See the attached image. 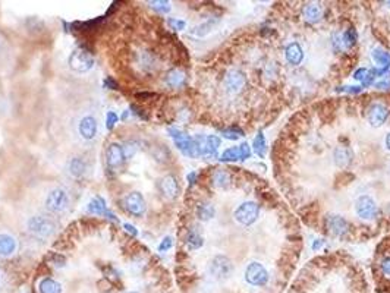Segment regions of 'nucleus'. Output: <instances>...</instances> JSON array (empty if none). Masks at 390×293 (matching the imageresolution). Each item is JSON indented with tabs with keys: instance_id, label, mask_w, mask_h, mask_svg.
<instances>
[{
	"instance_id": "obj_1",
	"label": "nucleus",
	"mask_w": 390,
	"mask_h": 293,
	"mask_svg": "<svg viewBox=\"0 0 390 293\" xmlns=\"http://www.w3.org/2000/svg\"><path fill=\"white\" fill-rule=\"evenodd\" d=\"M69 66L75 72L84 73L94 66V57L91 53L87 52L84 49H76L69 56Z\"/></svg>"
},
{
	"instance_id": "obj_2",
	"label": "nucleus",
	"mask_w": 390,
	"mask_h": 293,
	"mask_svg": "<svg viewBox=\"0 0 390 293\" xmlns=\"http://www.w3.org/2000/svg\"><path fill=\"white\" fill-rule=\"evenodd\" d=\"M208 271L216 280H226L233 271V264L226 255H216L210 262Z\"/></svg>"
},
{
	"instance_id": "obj_3",
	"label": "nucleus",
	"mask_w": 390,
	"mask_h": 293,
	"mask_svg": "<svg viewBox=\"0 0 390 293\" xmlns=\"http://www.w3.org/2000/svg\"><path fill=\"white\" fill-rule=\"evenodd\" d=\"M258 214H260V206L254 201L242 203L233 213L235 220L238 223L244 224V226H250V224L254 223L255 220L258 219Z\"/></svg>"
},
{
	"instance_id": "obj_4",
	"label": "nucleus",
	"mask_w": 390,
	"mask_h": 293,
	"mask_svg": "<svg viewBox=\"0 0 390 293\" xmlns=\"http://www.w3.org/2000/svg\"><path fill=\"white\" fill-rule=\"evenodd\" d=\"M245 280L248 284L260 287L269 281V273L263 264L254 261V262L248 264V267L245 268Z\"/></svg>"
},
{
	"instance_id": "obj_5",
	"label": "nucleus",
	"mask_w": 390,
	"mask_h": 293,
	"mask_svg": "<svg viewBox=\"0 0 390 293\" xmlns=\"http://www.w3.org/2000/svg\"><path fill=\"white\" fill-rule=\"evenodd\" d=\"M324 229L329 235L335 236V238H345L349 233V223L336 214L332 216H326L324 219Z\"/></svg>"
},
{
	"instance_id": "obj_6",
	"label": "nucleus",
	"mask_w": 390,
	"mask_h": 293,
	"mask_svg": "<svg viewBox=\"0 0 390 293\" xmlns=\"http://www.w3.org/2000/svg\"><path fill=\"white\" fill-rule=\"evenodd\" d=\"M355 210L358 217L362 220H374L378 216L377 204L370 195H361L355 201Z\"/></svg>"
},
{
	"instance_id": "obj_7",
	"label": "nucleus",
	"mask_w": 390,
	"mask_h": 293,
	"mask_svg": "<svg viewBox=\"0 0 390 293\" xmlns=\"http://www.w3.org/2000/svg\"><path fill=\"white\" fill-rule=\"evenodd\" d=\"M69 197L66 190L62 188L53 189L46 198V207L51 213H60L68 207Z\"/></svg>"
},
{
	"instance_id": "obj_8",
	"label": "nucleus",
	"mask_w": 390,
	"mask_h": 293,
	"mask_svg": "<svg viewBox=\"0 0 390 293\" xmlns=\"http://www.w3.org/2000/svg\"><path fill=\"white\" fill-rule=\"evenodd\" d=\"M28 229L38 236H50L54 232L56 226L51 222L50 219L43 217V216H34L28 220Z\"/></svg>"
},
{
	"instance_id": "obj_9",
	"label": "nucleus",
	"mask_w": 390,
	"mask_h": 293,
	"mask_svg": "<svg viewBox=\"0 0 390 293\" xmlns=\"http://www.w3.org/2000/svg\"><path fill=\"white\" fill-rule=\"evenodd\" d=\"M247 85V78L244 75V72L238 69H230L226 76H224V86L229 92L232 94H238L241 92Z\"/></svg>"
},
{
	"instance_id": "obj_10",
	"label": "nucleus",
	"mask_w": 390,
	"mask_h": 293,
	"mask_svg": "<svg viewBox=\"0 0 390 293\" xmlns=\"http://www.w3.org/2000/svg\"><path fill=\"white\" fill-rule=\"evenodd\" d=\"M125 208H126V211L129 213V214H132V216H136V217H139V216H142L144 213H145V200H144V197H142V193H139V192H131L126 198H125Z\"/></svg>"
},
{
	"instance_id": "obj_11",
	"label": "nucleus",
	"mask_w": 390,
	"mask_h": 293,
	"mask_svg": "<svg viewBox=\"0 0 390 293\" xmlns=\"http://www.w3.org/2000/svg\"><path fill=\"white\" fill-rule=\"evenodd\" d=\"M389 118V109L381 103H374L368 107V122L374 128L381 126Z\"/></svg>"
},
{
	"instance_id": "obj_12",
	"label": "nucleus",
	"mask_w": 390,
	"mask_h": 293,
	"mask_svg": "<svg viewBox=\"0 0 390 293\" xmlns=\"http://www.w3.org/2000/svg\"><path fill=\"white\" fill-rule=\"evenodd\" d=\"M352 158H354V153L348 145H338L333 151L335 164L339 169H346L352 163Z\"/></svg>"
},
{
	"instance_id": "obj_13",
	"label": "nucleus",
	"mask_w": 390,
	"mask_h": 293,
	"mask_svg": "<svg viewBox=\"0 0 390 293\" xmlns=\"http://www.w3.org/2000/svg\"><path fill=\"white\" fill-rule=\"evenodd\" d=\"M106 160H107V166L112 167V169H116L119 167L123 160H125V155H123V148L122 145L119 144H110L107 151H106Z\"/></svg>"
},
{
	"instance_id": "obj_14",
	"label": "nucleus",
	"mask_w": 390,
	"mask_h": 293,
	"mask_svg": "<svg viewBox=\"0 0 390 293\" xmlns=\"http://www.w3.org/2000/svg\"><path fill=\"white\" fill-rule=\"evenodd\" d=\"M80 135L84 139H93L97 135V121L93 116H85L78 125Z\"/></svg>"
},
{
	"instance_id": "obj_15",
	"label": "nucleus",
	"mask_w": 390,
	"mask_h": 293,
	"mask_svg": "<svg viewBox=\"0 0 390 293\" xmlns=\"http://www.w3.org/2000/svg\"><path fill=\"white\" fill-rule=\"evenodd\" d=\"M160 189L168 197V198H176L179 192V185L178 180L173 174H168L160 180Z\"/></svg>"
},
{
	"instance_id": "obj_16",
	"label": "nucleus",
	"mask_w": 390,
	"mask_h": 293,
	"mask_svg": "<svg viewBox=\"0 0 390 293\" xmlns=\"http://www.w3.org/2000/svg\"><path fill=\"white\" fill-rule=\"evenodd\" d=\"M285 54H286V60L292 66L299 65L304 59V52H302V49L298 43H290L289 46H286Z\"/></svg>"
},
{
	"instance_id": "obj_17",
	"label": "nucleus",
	"mask_w": 390,
	"mask_h": 293,
	"mask_svg": "<svg viewBox=\"0 0 390 293\" xmlns=\"http://www.w3.org/2000/svg\"><path fill=\"white\" fill-rule=\"evenodd\" d=\"M221 141L217 135H208L204 137L203 145H201V155L204 157H213L216 154L217 148L220 147Z\"/></svg>"
},
{
	"instance_id": "obj_18",
	"label": "nucleus",
	"mask_w": 390,
	"mask_h": 293,
	"mask_svg": "<svg viewBox=\"0 0 390 293\" xmlns=\"http://www.w3.org/2000/svg\"><path fill=\"white\" fill-rule=\"evenodd\" d=\"M185 73L181 69H172L166 73V78H165V82L166 85L170 86V88H179L185 84Z\"/></svg>"
},
{
	"instance_id": "obj_19",
	"label": "nucleus",
	"mask_w": 390,
	"mask_h": 293,
	"mask_svg": "<svg viewBox=\"0 0 390 293\" xmlns=\"http://www.w3.org/2000/svg\"><path fill=\"white\" fill-rule=\"evenodd\" d=\"M302 17L305 18L306 22L316 24L322 19V8L316 3H306L302 9Z\"/></svg>"
},
{
	"instance_id": "obj_20",
	"label": "nucleus",
	"mask_w": 390,
	"mask_h": 293,
	"mask_svg": "<svg viewBox=\"0 0 390 293\" xmlns=\"http://www.w3.org/2000/svg\"><path fill=\"white\" fill-rule=\"evenodd\" d=\"M371 57L374 63L380 66V69H390V53L384 52L380 47H374L371 50Z\"/></svg>"
},
{
	"instance_id": "obj_21",
	"label": "nucleus",
	"mask_w": 390,
	"mask_h": 293,
	"mask_svg": "<svg viewBox=\"0 0 390 293\" xmlns=\"http://www.w3.org/2000/svg\"><path fill=\"white\" fill-rule=\"evenodd\" d=\"M17 249V241L11 235H0V255L9 257Z\"/></svg>"
},
{
	"instance_id": "obj_22",
	"label": "nucleus",
	"mask_w": 390,
	"mask_h": 293,
	"mask_svg": "<svg viewBox=\"0 0 390 293\" xmlns=\"http://www.w3.org/2000/svg\"><path fill=\"white\" fill-rule=\"evenodd\" d=\"M219 24V18H210V19H207L205 22H203L201 25H198V27H195L192 31H191V34L195 35V37H205L207 34H210L213 30H214V27Z\"/></svg>"
},
{
	"instance_id": "obj_23",
	"label": "nucleus",
	"mask_w": 390,
	"mask_h": 293,
	"mask_svg": "<svg viewBox=\"0 0 390 293\" xmlns=\"http://www.w3.org/2000/svg\"><path fill=\"white\" fill-rule=\"evenodd\" d=\"M216 210L210 204V203H200L197 206V217L203 222H208L214 217Z\"/></svg>"
},
{
	"instance_id": "obj_24",
	"label": "nucleus",
	"mask_w": 390,
	"mask_h": 293,
	"mask_svg": "<svg viewBox=\"0 0 390 293\" xmlns=\"http://www.w3.org/2000/svg\"><path fill=\"white\" fill-rule=\"evenodd\" d=\"M213 185L217 188H227L230 185V174L229 172L223 170V169H217L216 172L213 173Z\"/></svg>"
},
{
	"instance_id": "obj_25",
	"label": "nucleus",
	"mask_w": 390,
	"mask_h": 293,
	"mask_svg": "<svg viewBox=\"0 0 390 293\" xmlns=\"http://www.w3.org/2000/svg\"><path fill=\"white\" fill-rule=\"evenodd\" d=\"M38 292L40 293H60L62 287L57 281H54L53 278H43L38 284Z\"/></svg>"
},
{
	"instance_id": "obj_26",
	"label": "nucleus",
	"mask_w": 390,
	"mask_h": 293,
	"mask_svg": "<svg viewBox=\"0 0 390 293\" xmlns=\"http://www.w3.org/2000/svg\"><path fill=\"white\" fill-rule=\"evenodd\" d=\"M85 169H87L85 161L83 158H80V157H75V158H72L69 161V173L73 177H81L85 173Z\"/></svg>"
},
{
	"instance_id": "obj_27",
	"label": "nucleus",
	"mask_w": 390,
	"mask_h": 293,
	"mask_svg": "<svg viewBox=\"0 0 390 293\" xmlns=\"http://www.w3.org/2000/svg\"><path fill=\"white\" fill-rule=\"evenodd\" d=\"M340 38H342V46H343L345 49H351V47H354L356 44L358 33H356V30L354 27H351V28L345 30V33L342 34Z\"/></svg>"
},
{
	"instance_id": "obj_28",
	"label": "nucleus",
	"mask_w": 390,
	"mask_h": 293,
	"mask_svg": "<svg viewBox=\"0 0 390 293\" xmlns=\"http://www.w3.org/2000/svg\"><path fill=\"white\" fill-rule=\"evenodd\" d=\"M253 147H254L255 154L258 155L260 158H263L266 153H267V142H266V138H264V134L260 132L257 134V137L254 138V142H253Z\"/></svg>"
},
{
	"instance_id": "obj_29",
	"label": "nucleus",
	"mask_w": 390,
	"mask_h": 293,
	"mask_svg": "<svg viewBox=\"0 0 390 293\" xmlns=\"http://www.w3.org/2000/svg\"><path fill=\"white\" fill-rule=\"evenodd\" d=\"M204 243V239L201 238V235L195 230V229H191L188 232L187 235V245L189 246V249H198L201 248Z\"/></svg>"
},
{
	"instance_id": "obj_30",
	"label": "nucleus",
	"mask_w": 390,
	"mask_h": 293,
	"mask_svg": "<svg viewBox=\"0 0 390 293\" xmlns=\"http://www.w3.org/2000/svg\"><path fill=\"white\" fill-rule=\"evenodd\" d=\"M88 211L93 213V214H104L107 210H106V201L103 200L102 197H96L90 201L88 204Z\"/></svg>"
},
{
	"instance_id": "obj_31",
	"label": "nucleus",
	"mask_w": 390,
	"mask_h": 293,
	"mask_svg": "<svg viewBox=\"0 0 390 293\" xmlns=\"http://www.w3.org/2000/svg\"><path fill=\"white\" fill-rule=\"evenodd\" d=\"M354 179H355V174H354V173L343 170V172H340L339 174L336 176V179H335V182H336L335 186H336V188H342V186H345V185L354 182Z\"/></svg>"
},
{
	"instance_id": "obj_32",
	"label": "nucleus",
	"mask_w": 390,
	"mask_h": 293,
	"mask_svg": "<svg viewBox=\"0 0 390 293\" xmlns=\"http://www.w3.org/2000/svg\"><path fill=\"white\" fill-rule=\"evenodd\" d=\"M221 161H238L241 160V154H239V147H230L226 151H223V154L220 155Z\"/></svg>"
},
{
	"instance_id": "obj_33",
	"label": "nucleus",
	"mask_w": 390,
	"mask_h": 293,
	"mask_svg": "<svg viewBox=\"0 0 390 293\" xmlns=\"http://www.w3.org/2000/svg\"><path fill=\"white\" fill-rule=\"evenodd\" d=\"M221 135L224 137L226 139H230V141H235L239 137H244V131L241 129V128H237V126H233V128H227V129H223L221 131Z\"/></svg>"
},
{
	"instance_id": "obj_34",
	"label": "nucleus",
	"mask_w": 390,
	"mask_h": 293,
	"mask_svg": "<svg viewBox=\"0 0 390 293\" xmlns=\"http://www.w3.org/2000/svg\"><path fill=\"white\" fill-rule=\"evenodd\" d=\"M123 155H125V160H128V158H132L134 155L136 154V151H138V142L135 141H128L123 147Z\"/></svg>"
},
{
	"instance_id": "obj_35",
	"label": "nucleus",
	"mask_w": 390,
	"mask_h": 293,
	"mask_svg": "<svg viewBox=\"0 0 390 293\" xmlns=\"http://www.w3.org/2000/svg\"><path fill=\"white\" fill-rule=\"evenodd\" d=\"M148 5H150L153 9H155V11L162 12V14H168L170 11V3L169 2H166V0H155V2H150Z\"/></svg>"
},
{
	"instance_id": "obj_36",
	"label": "nucleus",
	"mask_w": 390,
	"mask_h": 293,
	"mask_svg": "<svg viewBox=\"0 0 390 293\" xmlns=\"http://www.w3.org/2000/svg\"><path fill=\"white\" fill-rule=\"evenodd\" d=\"M239 154H241V160H248L251 157V147L247 142H242L239 145Z\"/></svg>"
},
{
	"instance_id": "obj_37",
	"label": "nucleus",
	"mask_w": 390,
	"mask_h": 293,
	"mask_svg": "<svg viewBox=\"0 0 390 293\" xmlns=\"http://www.w3.org/2000/svg\"><path fill=\"white\" fill-rule=\"evenodd\" d=\"M367 76H368V69H367V68H358V69L354 72V76H352V78L356 79V81H361V82H362Z\"/></svg>"
},
{
	"instance_id": "obj_38",
	"label": "nucleus",
	"mask_w": 390,
	"mask_h": 293,
	"mask_svg": "<svg viewBox=\"0 0 390 293\" xmlns=\"http://www.w3.org/2000/svg\"><path fill=\"white\" fill-rule=\"evenodd\" d=\"M172 245H173V241H172V238H170V236H168V238H165V239L162 241V243L159 245V251H160V252L168 251V249L172 248Z\"/></svg>"
},
{
	"instance_id": "obj_39",
	"label": "nucleus",
	"mask_w": 390,
	"mask_h": 293,
	"mask_svg": "<svg viewBox=\"0 0 390 293\" xmlns=\"http://www.w3.org/2000/svg\"><path fill=\"white\" fill-rule=\"evenodd\" d=\"M116 122H118V115H116V113H113V112H109V113H107V121H106L107 128H109V129H112V128L116 125Z\"/></svg>"
},
{
	"instance_id": "obj_40",
	"label": "nucleus",
	"mask_w": 390,
	"mask_h": 293,
	"mask_svg": "<svg viewBox=\"0 0 390 293\" xmlns=\"http://www.w3.org/2000/svg\"><path fill=\"white\" fill-rule=\"evenodd\" d=\"M361 89H362V86H352V85L340 86V88H338V91L349 92V94H358V92H361Z\"/></svg>"
},
{
	"instance_id": "obj_41",
	"label": "nucleus",
	"mask_w": 390,
	"mask_h": 293,
	"mask_svg": "<svg viewBox=\"0 0 390 293\" xmlns=\"http://www.w3.org/2000/svg\"><path fill=\"white\" fill-rule=\"evenodd\" d=\"M380 267H381V271L386 274V276H390V257H386V258L381 261V264H380Z\"/></svg>"
},
{
	"instance_id": "obj_42",
	"label": "nucleus",
	"mask_w": 390,
	"mask_h": 293,
	"mask_svg": "<svg viewBox=\"0 0 390 293\" xmlns=\"http://www.w3.org/2000/svg\"><path fill=\"white\" fill-rule=\"evenodd\" d=\"M169 25L173 27L175 30H184L185 28V22L179 21V19H169Z\"/></svg>"
},
{
	"instance_id": "obj_43",
	"label": "nucleus",
	"mask_w": 390,
	"mask_h": 293,
	"mask_svg": "<svg viewBox=\"0 0 390 293\" xmlns=\"http://www.w3.org/2000/svg\"><path fill=\"white\" fill-rule=\"evenodd\" d=\"M65 261H66V259L63 258L62 255H56V254L53 255V262H54V265L63 267V265H65Z\"/></svg>"
},
{
	"instance_id": "obj_44",
	"label": "nucleus",
	"mask_w": 390,
	"mask_h": 293,
	"mask_svg": "<svg viewBox=\"0 0 390 293\" xmlns=\"http://www.w3.org/2000/svg\"><path fill=\"white\" fill-rule=\"evenodd\" d=\"M324 243H326L324 239H316V241L313 242V251H320L324 246Z\"/></svg>"
},
{
	"instance_id": "obj_45",
	"label": "nucleus",
	"mask_w": 390,
	"mask_h": 293,
	"mask_svg": "<svg viewBox=\"0 0 390 293\" xmlns=\"http://www.w3.org/2000/svg\"><path fill=\"white\" fill-rule=\"evenodd\" d=\"M103 84H104V86L110 88V89H116V88H118V84H116L112 78H106Z\"/></svg>"
},
{
	"instance_id": "obj_46",
	"label": "nucleus",
	"mask_w": 390,
	"mask_h": 293,
	"mask_svg": "<svg viewBox=\"0 0 390 293\" xmlns=\"http://www.w3.org/2000/svg\"><path fill=\"white\" fill-rule=\"evenodd\" d=\"M374 86H375L377 89H390V82H387V81H380V82H375Z\"/></svg>"
},
{
	"instance_id": "obj_47",
	"label": "nucleus",
	"mask_w": 390,
	"mask_h": 293,
	"mask_svg": "<svg viewBox=\"0 0 390 293\" xmlns=\"http://www.w3.org/2000/svg\"><path fill=\"white\" fill-rule=\"evenodd\" d=\"M197 172H191L188 174V182H189V185H194L195 182H197Z\"/></svg>"
},
{
	"instance_id": "obj_48",
	"label": "nucleus",
	"mask_w": 390,
	"mask_h": 293,
	"mask_svg": "<svg viewBox=\"0 0 390 293\" xmlns=\"http://www.w3.org/2000/svg\"><path fill=\"white\" fill-rule=\"evenodd\" d=\"M123 227H125V229H126V232H129V233H131L132 236H135L136 233H138V232H136V230H135V227H134L132 224L126 223V224H123Z\"/></svg>"
},
{
	"instance_id": "obj_49",
	"label": "nucleus",
	"mask_w": 390,
	"mask_h": 293,
	"mask_svg": "<svg viewBox=\"0 0 390 293\" xmlns=\"http://www.w3.org/2000/svg\"><path fill=\"white\" fill-rule=\"evenodd\" d=\"M386 147H387V150L390 151V132L387 134V137H386Z\"/></svg>"
},
{
	"instance_id": "obj_50",
	"label": "nucleus",
	"mask_w": 390,
	"mask_h": 293,
	"mask_svg": "<svg viewBox=\"0 0 390 293\" xmlns=\"http://www.w3.org/2000/svg\"><path fill=\"white\" fill-rule=\"evenodd\" d=\"M128 115H129V113H128V110H126V112H125V113H123V116H122V119H126V118H128Z\"/></svg>"
},
{
	"instance_id": "obj_51",
	"label": "nucleus",
	"mask_w": 390,
	"mask_h": 293,
	"mask_svg": "<svg viewBox=\"0 0 390 293\" xmlns=\"http://www.w3.org/2000/svg\"><path fill=\"white\" fill-rule=\"evenodd\" d=\"M383 5H386V6L390 9V2H383Z\"/></svg>"
},
{
	"instance_id": "obj_52",
	"label": "nucleus",
	"mask_w": 390,
	"mask_h": 293,
	"mask_svg": "<svg viewBox=\"0 0 390 293\" xmlns=\"http://www.w3.org/2000/svg\"><path fill=\"white\" fill-rule=\"evenodd\" d=\"M126 293H136V292H126Z\"/></svg>"
}]
</instances>
